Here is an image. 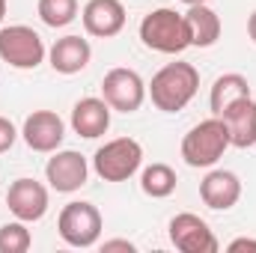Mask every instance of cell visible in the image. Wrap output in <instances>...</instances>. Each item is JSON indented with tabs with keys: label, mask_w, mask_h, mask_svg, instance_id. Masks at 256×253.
I'll use <instances>...</instances> for the list:
<instances>
[{
	"label": "cell",
	"mask_w": 256,
	"mask_h": 253,
	"mask_svg": "<svg viewBox=\"0 0 256 253\" xmlns=\"http://www.w3.org/2000/svg\"><path fill=\"white\" fill-rule=\"evenodd\" d=\"M102 230H104L102 212L86 200L66 202L60 218H57V232H60V238L68 248H92V244H98Z\"/></svg>",
	"instance_id": "cell-5"
},
{
	"label": "cell",
	"mask_w": 256,
	"mask_h": 253,
	"mask_svg": "<svg viewBox=\"0 0 256 253\" xmlns=\"http://www.w3.org/2000/svg\"><path fill=\"white\" fill-rule=\"evenodd\" d=\"M143 164V146L134 137H114L92 155V170L104 182H128Z\"/></svg>",
	"instance_id": "cell-4"
},
{
	"label": "cell",
	"mask_w": 256,
	"mask_h": 253,
	"mask_svg": "<svg viewBox=\"0 0 256 253\" xmlns=\"http://www.w3.org/2000/svg\"><path fill=\"white\" fill-rule=\"evenodd\" d=\"M72 128H74V134H80L86 140H96V137L108 134V128H110V104L104 98H96V96H86V98L74 102Z\"/></svg>",
	"instance_id": "cell-15"
},
{
	"label": "cell",
	"mask_w": 256,
	"mask_h": 253,
	"mask_svg": "<svg viewBox=\"0 0 256 253\" xmlns=\"http://www.w3.org/2000/svg\"><path fill=\"white\" fill-rule=\"evenodd\" d=\"M90 176V164L80 152L74 149H57L51 152L48 164H45V179L57 194H74L86 185Z\"/></svg>",
	"instance_id": "cell-9"
},
{
	"label": "cell",
	"mask_w": 256,
	"mask_h": 253,
	"mask_svg": "<svg viewBox=\"0 0 256 253\" xmlns=\"http://www.w3.org/2000/svg\"><path fill=\"white\" fill-rule=\"evenodd\" d=\"M84 30L96 39H114L126 27V6L122 0H86L80 9Z\"/></svg>",
	"instance_id": "cell-12"
},
{
	"label": "cell",
	"mask_w": 256,
	"mask_h": 253,
	"mask_svg": "<svg viewBox=\"0 0 256 253\" xmlns=\"http://www.w3.org/2000/svg\"><path fill=\"white\" fill-rule=\"evenodd\" d=\"M3 15H6V0H0V24H3Z\"/></svg>",
	"instance_id": "cell-26"
},
{
	"label": "cell",
	"mask_w": 256,
	"mask_h": 253,
	"mask_svg": "<svg viewBox=\"0 0 256 253\" xmlns=\"http://www.w3.org/2000/svg\"><path fill=\"white\" fill-rule=\"evenodd\" d=\"M248 96H250V84H248L244 74H238V72H226V74H220V78L212 84V92H208L212 116H220L232 102L248 98Z\"/></svg>",
	"instance_id": "cell-18"
},
{
	"label": "cell",
	"mask_w": 256,
	"mask_h": 253,
	"mask_svg": "<svg viewBox=\"0 0 256 253\" xmlns=\"http://www.w3.org/2000/svg\"><path fill=\"white\" fill-rule=\"evenodd\" d=\"M140 42L149 51L167 54V57H176V54L188 51L191 48V33H188L185 15L176 12V9H170V6L152 9L140 21Z\"/></svg>",
	"instance_id": "cell-2"
},
{
	"label": "cell",
	"mask_w": 256,
	"mask_h": 253,
	"mask_svg": "<svg viewBox=\"0 0 256 253\" xmlns=\"http://www.w3.org/2000/svg\"><path fill=\"white\" fill-rule=\"evenodd\" d=\"M230 149V131L220 116L202 120L182 137V158L188 167H214Z\"/></svg>",
	"instance_id": "cell-3"
},
{
	"label": "cell",
	"mask_w": 256,
	"mask_h": 253,
	"mask_svg": "<svg viewBox=\"0 0 256 253\" xmlns=\"http://www.w3.org/2000/svg\"><path fill=\"white\" fill-rule=\"evenodd\" d=\"M185 24H188V33H191L194 48H212V45L220 39V15H218L208 3L188 6Z\"/></svg>",
	"instance_id": "cell-17"
},
{
	"label": "cell",
	"mask_w": 256,
	"mask_h": 253,
	"mask_svg": "<svg viewBox=\"0 0 256 253\" xmlns=\"http://www.w3.org/2000/svg\"><path fill=\"white\" fill-rule=\"evenodd\" d=\"M248 36H250V42L256 45V12H250V18H248Z\"/></svg>",
	"instance_id": "cell-25"
},
{
	"label": "cell",
	"mask_w": 256,
	"mask_h": 253,
	"mask_svg": "<svg viewBox=\"0 0 256 253\" xmlns=\"http://www.w3.org/2000/svg\"><path fill=\"white\" fill-rule=\"evenodd\" d=\"M45 57H48V48L33 27H27V24L0 27V60L6 66L30 72L45 63Z\"/></svg>",
	"instance_id": "cell-6"
},
{
	"label": "cell",
	"mask_w": 256,
	"mask_h": 253,
	"mask_svg": "<svg viewBox=\"0 0 256 253\" xmlns=\"http://www.w3.org/2000/svg\"><path fill=\"white\" fill-rule=\"evenodd\" d=\"M200 90V72L191 63H167L146 84V96L161 114H179L194 102Z\"/></svg>",
	"instance_id": "cell-1"
},
{
	"label": "cell",
	"mask_w": 256,
	"mask_h": 253,
	"mask_svg": "<svg viewBox=\"0 0 256 253\" xmlns=\"http://www.w3.org/2000/svg\"><path fill=\"white\" fill-rule=\"evenodd\" d=\"M220 120L226 122V131H230V146H236V149L256 146V102H254V96L232 102L220 114Z\"/></svg>",
	"instance_id": "cell-14"
},
{
	"label": "cell",
	"mask_w": 256,
	"mask_h": 253,
	"mask_svg": "<svg viewBox=\"0 0 256 253\" xmlns=\"http://www.w3.org/2000/svg\"><path fill=\"white\" fill-rule=\"evenodd\" d=\"M176 182H179L176 170L170 164H161V161L143 167V173H140V190L152 200H167L176 190Z\"/></svg>",
	"instance_id": "cell-19"
},
{
	"label": "cell",
	"mask_w": 256,
	"mask_h": 253,
	"mask_svg": "<svg viewBox=\"0 0 256 253\" xmlns=\"http://www.w3.org/2000/svg\"><path fill=\"white\" fill-rule=\"evenodd\" d=\"M102 98L110 104V110H120V114H134L143 108L146 102V80L126 66H116L110 68L104 78H102Z\"/></svg>",
	"instance_id": "cell-7"
},
{
	"label": "cell",
	"mask_w": 256,
	"mask_h": 253,
	"mask_svg": "<svg viewBox=\"0 0 256 253\" xmlns=\"http://www.w3.org/2000/svg\"><path fill=\"white\" fill-rule=\"evenodd\" d=\"M33 248V236L24 220H9L0 226V253H27Z\"/></svg>",
	"instance_id": "cell-21"
},
{
	"label": "cell",
	"mask_w": 256,
	"mask_h": 253,
	"mask_svg": "<svg viewBox=\"0 0 256 253\" xmlns=\"http://www.w3.org/2000/svg\"><path fill=\"white\" fill-rule=\"evenodd\" d=\"M182 3H188V6H196V3H208V0H182Z\"/></svg>",
	"instance_id": "cell-27"
},
{
	"label": "cell",
	"mask_w": 256,
	"mask_h": 253,
	"mask_svg": "<svg viewBox=\"0 0 256 253\" xmlns=\"http://www.w3.org/2000/svg\"><path fill=\"white\" fill-rule=\"evenodd\" d=\"M200 200L212 212H230L242 200V179L232 170H212L200 182Z\"/></svg>",
	"instance_id": "cell-13"
},
{
	"label": "cell",
	"mask_w": 256,
	"mask_h": 253,
	"mask_svg": "<svg viewBox=\"0 0 256 253\" xmlns=\"http://www.w3.org/2000/svg\"><path fill=\"white\" fill-rule=\"evenodd\" d=\"M21 137H24V143H27L33 152L51 155V152H57L60 143H63L66 122L54 114V110H33V114L24 120Z\"/></svg>",
	"instance_id": "cell-11"
},
{
	"label": "cell",
	"mask_w": 256,
	"mask_h": 253,
	"mask_svg": "<svg viewBox=\"0 0 256 253\" xmlns=\"http://www.w3.org/2000/svg\"><path fill=\"white\" fill-rule=\"evenodd\" d=\"M15 140H18V128L12 126L6 116H0V155L9 152L15 146Z\"/></svg>",
	"instance_id": "cell-22"
},
{
	"label": "cell",
	"mask_w": 256,
	"mask_h": 253,
	"mask_svg": "<svg viewBox=\"0 0 256 253\" xmlns=\"http://www.w3.org/2000/svg\"><path fill=\"white\" fill-rule=\"evenodd\" d=\"M167 236H170V244L182 253H218L220 250L212 226L200 214H194V212L173 214L170 226H167Z\"/></svg>",
	"instance_id": "cell-8"
},
{
	"label": "cell",
	"mask_w": 256,
	"mask_h": 253,
	"mask_svg": "<svg viewBox=\"0 0 256 253\" xmlns=\"http://www.w3.org/2000/svg\"><path fill=\"white\" fill-rule=\"evenodd\" d=\"M39 18L42 24L60 30V27H68L74 18H78V0H39Z\"/></svg>",
	"instance_id": "cell-20"
},
{
	"label": "cell",
	"mask_w": 256,
	"mask_h": 253,
	"mask_svg": "<svg viewBox=\"0 0 256 253\" xmlns=\"http://www.w3.org/2000/svg\"><path fill=\"white\" fill-rule=\"evenodd\" d=\"M48 202H51V196H48V188L42 185V182H36V179H15L9 190H6V206H9V212L18 218V220H24V224H33V220H42L45 214H48Z\"/></svg>",
	"instance_id": "cell-10"
},
{
	"label": "cell",
	"mask_w": 256,
	"mask_h": 253,
	"mask_svg": "<svg viewBox=\"0 0 256 253\" xmlns=\"http://www.w3.org/2000/svg\"><path fill=\"white\" fill-rule=\"evenodd\" d=\"M102 250H104V253H114V250H126V253H134L137 248H134V244H131L128 238H110V242H104V244H102Z\"/></svg>",
	"instance_id": "cell-23"
},
{
	"label": "cell",
	"mask_w": 256,
	"mask_h": 253,
	"mask_svg": "<svg viewBox=\"0 0 256 253\" xmlns=\"http://www.w3.org/2000/svg\"><path fill=\"white\" fill-rule=\"evenodd\" d=\"M226 250H230V253L256 250V238H236V242H230V244H226Z\"/></svg>",
	"instance_id": "cell-24"
},
{
	"label": "cell",
	"mask_w": 256,
	"mask_h": 253,
	"mask_svg": "<svg viewBox=\"0 0 256 253\" xmlns=\"http://www.w3.org/2000/svg\"><path fill=\"white\" fill-rule=\"evenodd\" d=\"M90 60H92L90 42L84 36H74V33L57 39L51 45V51H48V63L57 74H78V72H84L90 66Z\"/></svg>",
	"instance_id": "cell-16"
}]
</instances>
